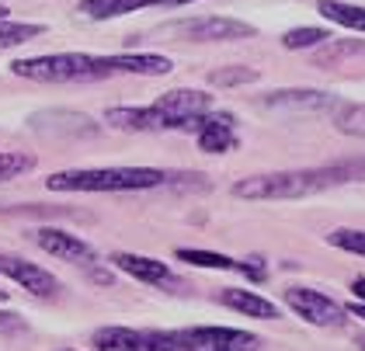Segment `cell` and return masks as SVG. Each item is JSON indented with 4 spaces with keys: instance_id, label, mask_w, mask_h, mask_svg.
Here are the masks:
<instances>
[{
    "instance_id": "8",
    "label": "cell",
    "mask_w": 365,
    "mask_h": 351,
    "mask_svg": "<svg viewBox=\"0 0 365 351\" xmlns=\"http://www.w3.org/2000/svg\"><path fill=\"white\" fill-rule=\"evenodd\" d=\"M237 118L230 111H205L192 122V133L198 136V150L205 153H230L237 150V133H233Z\"/></svg>"
},
{
    "instance_id": "36",
    "label": "cell",
    "mask_w": 365,
    "mask_h": 351,
    "mask_svg": "<svg viewBox=\"0 0 365 351\" xmlns=\"http://www.w3.org/2000/svg\"><path fill=\"white\" fill-rule=\"evenodd\" d=\"M4 299H7V296H4V292H0V302H4Z\"/></svg>"
},
{
    "instance_id": "15",
    "label": "cell",
    "mask_w": 365,
    "mask_h": 351,
    "mask_svg": "<svg viewBox=\"0 0 365 351\" xmlns=\"http://www.w3.org/2000/svg\"><path fill=\"white\" fill-rule=\"evenodd\" d=\"M223 306L244 313V317H254V320H279V306L272 299L257 296L251 289H223Z\"/></svg>"
},
{
    "instance_id": "37",
    "label": "cell",
    "mask_w": 365,
    "mask_h": 351,
    "mask_svg": "<svg viewBox=\"0 0 365 351\" xmlns=\"http://www.w3.org/2000/svg\"><path fill=\"white\" fill-rule=\"evenodd\" d=\"M63 351H73V348H63Z\"/></svg>"
},
{
    "instance_id": "18",
    "label": "cell",
    "mask_w": 365,
    "mask_h": 351,
    "mask_svg": "<svg viewBox=\"0 0 365 351\" xmlns=\"http://www.w3.org/2000/svg\"><path fill=\"white\" fill-rule=\"evenodd\" d=\"M317 14H324V18H327V21H334V25L365 31V7H359V4H344V0H320V4H317Z\"/></svg>"
},
{
    "instance_id": "19",
    "label": "cell",
    "mask_w": 365,
    "mask_h": 351,
    "mask_svg": "<svg viewBox=\"0 0 365 351\" xmlns=\"http://www.w3.org/2000/svg\"><path fill=\"white\" fill-rule=\"evenodd\" d=\"M344 59H365V42L362 39H351V42H341V39H334V42H324L320 49H317V56H313V63L317 66H341Z\"/></svg>"
},
{
    "instance_id": "10",
    "label": "cell",
    "mask_w": 365,
    "mask_h": 351,
    "mask_svg": "<svg viewBox=\"0 0 365 351\" xmlns=\"http://www.w3.org/2000/svg\"><path fill=\"white\" fill-rule=\"evenodd\" d=\"M0 275H7L11 282H18L25 292L31 296H56L59 292V278L53 271H46L42 265H35V261H25V258H0Z\"/></svg>"
},
{
    "instance_id": "23",
    "label": "cell",
    "mask_w": 365,
    "mask_h": 351,
    "mask_svg": "<svg viewBox=\"0 0 365 351\" xmlns=\"http://www.w3.org/2000/svg\"><path fill=\"white\" fill-rule=\"evenodd\" d=\"M46 31V25H21V21H0V49H11V46H21V42H31Z\"/></svg>"
},
{
    "instance_id": "35",
    "label": "cell",
    "mask_w": 365,
    "mask_h": 351,
    "mask_svg": "<svg viewBox=\"0 0 365 351\" xmlns=\"http://www.w3.org/2000/svg\"><path fill=\"white\" fill-rule=\"evenodd\" d=\"M359 345H362V351H365V337H362V341H359Z\"/></svg>"
},
{
    "instance_id": "30",
    "label": "cell",
    "mask_w": 365,
    "mask_h": 351,
    "mask_svg": "<svg viewBox=\"0 0 365 351\" xmlns=\"http://www.w3.org/2000/svg\"><path fill=\"white\" fill-rule=\"evenodd\" d=\"M25 320L18 317V313H0V330H21Z\"/></svg>"
},
{
    "instance_id": "7",
    "label": "cell",
    "mask_w": 365,
    "mask_h": 351,
    "mask_svg": "<svg viewBox=\"0 0 365 351\" xmlns=\"http://www.w3.org/2000/svg\"><path fill=\"white\" fill-rule=\"evenodd\" d=\"M153 108L160 111L170 122V129H192L198 115L212 111V94L205 91H192V87H178V91H168L153 101Z\"/></svg>"
},
{
    "instance_id": "32",
    "label": "cell",
    "mask_w": 365,
    "mask_h": 351,
    "mask_svg": "<svg viewBox=\"0 0 365 351\" xmlns=\"http://www.w3.org/2000/svg\"><path fill=\"white\" fill-rule=\"evenodd\" d=\"M344 313H351V317H359V320H365V302H344Z\"/></svg>"
},
{
    "instance_id": "11",
    "label": "cell",
    "mask_w": 365,
    "mask_h": 351,
    "mask_svg": "<svg viewBox=\"0 0 365 351\" xmlns=\"http://www.w3.org/2000/svg\"><path fill=\"white\" fill-rule=\"evenodd\" d=\"M264 108H275V111H337L341 101H337L334 94H327V91H303V87H296V91H272V94L264 98Z\"/></svg>"
},
{
    "instance_id": "22",
    "label": "cell",
    "mask_w": 365,
    "mask_h": 351,
    "mask_svg": "<svg viewBox=\"0 0 365 351\" xmlns=\"http://www.w3.org/2000/svg\"><path fill=\"white\" fill-rule=\"evenodd\" d=\"M334 129L351 139H365V105H341L334 115Z\"/></svg>"
},
{
    "instance_id": "28",
    "label": "cell",
    "mask_w": 365,
    "mask_h": 351,
    "mask_svg": "<svg viewBox=\"0 0 365 351\" xmlns=\"http://www.w3.org/2000/svg\"><path fill=\"white\" fill-rule=\"evenodd\" d=\"M341 185H351V181H365V157H355V161H341L334 163Z\"/></svg>"
},
{
    "instance_id": "14",
    "label": "cell",
    "mask_w": 365,
    "mask_h": 351,
    "mask_svg": "<svg viewBox=\"0 0 365 351\" xmlns=\"http://www.w3.org/2000/svg\"><path fill=\"white\" fill-rule=\"evenodd\" d=\"M112 265L118 271H125V275H133V278H140L146 285H168L170 278V268L168 261H157V258H146V254H129V250H118L112 254Z\"/></svg>"
},
{
    "instance_id": "12",
    "label": "cell",
    "mask_w": 365,
    "mask_h": 351,
    "mask_svg": "<svg viewBox=\"0 0 365 351\" xmlns=\"http://www.w3.org/2000/svg\"><path fill=\"white\" fill-rule=\"evenodd\" d=\"M105 70L112 73H140V77H168L174 70L168 56L157 53H122V56H105Z\"/></svg>"
},
{
    "instance_id": "31",
    "label": "cell",
    "mask_w": 365,
    "mask_h": 351,
    "mask_svg": "<svg viewBox=\"0 0 365 351\" xmlns=\"http://www.w3.org/2000/svg\"><path fill=\"white\" fill-rule=\"evenodd\" d=\"M351 296H355V302H365V278L362 275L351 278Z\"/></svg>"
},
{
    "instance_id": "5",
    "label": "cell",
    "mask_w": 365,
    "mask_h": 351,
    "mask_svg": "<svg viewBox=\"0 0 365 351\" xmlns=\"http://www.w3.org/2000/svg\"><path fill=\"white\" fill-rule=\"evenodd\" d=\"M282 299H285V306H289L299 320H307V324H313V327H337L344 320V302L324 296L320 289L292 285V289L282 292Z\"/></svg>"
},
{
    "instance_id": "34",
    "label": "cell",
    "mask_w": 365,
    "mask_h": 351,
    "mask_svg": "<svg viewBox=\"0 0 365 351\" xmlns=\"http://www.w3.org/2000/svg\"><path fill=\"white\" fill-rule=\"evenodd\" d=\"M4 18H7V7H4V4H0V21H4Z\"/></svg>"
},
{
    "instance_id": "25",
    "label": "cell",
    "mask_w": 365,
    "mask_h": 351,
    "mask_svg": "<svg viewBox=\"0 0 365 351\" xmlns=\"http://www.w3.org/2000/svg\"><path fill=\"white\" fill-rule=\"evenodd\" d=\"M327 243H331V247H337V250H348V254H359V258H365V230H351V226L331 230V233H327Z\"/></svg>"
},
{
    "instance_id": "2",
    "label": "cell",
    "mask_w": 365,
    "mask_h": 351,
    "mask_svg": "<svg viewBox=\"0 0 365 351\" xmlns=\"http://www.w3.org/2000/svg\"><path fill=\"white\" fill-rule=\"evenodd\" d=\"M170 174L160 167H87L56 171L46 178L49 191H146L164 185Z\"/></svg>"
},
{
    "instance_id": "6",
    "label": "cell",
    "mask_w": 365,
    "mask_h": 351,
    "mask_svg": "<svg viewBox=\"0 0 365 351\" xmlns=\"http://www.w3.org/2000/svg\"><path fill=\"white\" fill-rule=\"evenodd\" d=\"M170 31H178V35H185L192 42H240V39H254V25L237 21V18H220V14L174 21Z\"/></svg>"
},
{
    "instance_id": "29",
    "label": "cell",
    "mask_w": 365,
    "mask_h": 351,
    "mask_svg": "<svg viewBox=\"0 0 365 351\" xmlns=\"http://www.w3.org/2000/svg\"><path fill=\"white\" fill-rule=\"evenodd\" d=\"M237 271H240V275H247L251 282H264V278H268L264 258H244V261H237Z\"/></svg>"
},
{
    "instance_id": "20",
    "label": "cell",
    "mask_w": 365,
    "mask_h": 351,
    "mask_svg": "<svg viewBox=\"0 0 365 351\" xmlns=\"http://www.w3.org/2000/svg\"><path fill=\"white\" fill-rule=\"evenodd\" d=\"M174 258H178V261H185V265L209 268V271H233L237 268V261H233V258L216 254V250H195V247H178V250H174Z\"/></svg>"
},
{
    "instance_id": "1",
    "label": "cell",
    "mask_w": 365,
    "mask_h": 351,
    "mask_svg": "<svg viewBox=\"0 0 365 351\" xmlns=\"http://www.w3.org/2000/svg\"><path fill=\"white\" fill-rule=\"evenodd\" d=\"M337 167H309V171H275V174H254V178H240L233 185L237 198L247 202H296V198H309L327 188H337Z\"/></svg>"
},
{
    "instance_id": "27",
    "label": "cell",
    "mask_w": 365,
    "mask_h": 351,
    "mask_svg": "<svg viewBox=\"0 0 365 351\" xmlns=\"http://www.w3.org/2000/svg\"><path fill=\"white\" fill-rule=\"evenodd\" d=\"M140 351H181V348H178V337L168 334V330H143Z\"/></svg>"
},
{
    "instance_id": "4",
    "label": "cell",
    "mask_w": 365,
    "mask_h": 351,
    "mask_svg": "<svg viewBox=\"0 0 365 351\" xmlns=\"http://www.w3.org/2000/svg\"><path fill=\"white\" fill-rule=\"evenodd\" d=\"M181 351H257L261 341L251 330L237 327H185L174 330Z\"/></svg>"
},
{
    "instance_id": "16",
    "label": "cell",
    "mask_w": 365,
    "mask_h": 351,
    "mask_svg": "<svg viewBox=\"0 0 365 351\" xmlns=\"http://www.w3.org/2000/svg\"><path fill=\"white\" fill-rule=\"evenodd\" d=\"M160 0H81V14L94 18V21H108V18H122V14H133L143 7H153Z\"/></svg>"
},
{
    "instance_id": "33",
    "label": "cell",
    "mask_w": 365,
    "mask_h": 351,
    "mask_svg": "<svg viewBox=\"0 0 365 351\" xmlns=\"http://www.w3.org/2000/svg\"><path fill=\"white\" fill-rule=\"evenodd\" d=\"M91 278H94V282H105V285L112 282V275H108V271H91Z\"/></svg>"
},
{
    "instance_id": "9",
    "label": "cell",
    "mask_w": 365,
    "mask_h": 351,
    "mask_svg": "<svg viewBox=\"0 0 365 351\" xmlns=\"http://www.w3.org/2000/svg\"><path fill=\"white\" fill-rule=\"evenodd\" d=\"M35 243H38L46 254H53L59 261H70V265H94V261H98V250H94L91 243L81 240V237H73V233H66V230H56V226L35 230Z\"/></svg>"
},
{
    "instance_id": "13",
    "label": "cell",
    "mask_w": 365,
    "mask_h": 351,
    "mask_svg": "<svg viewBox=\"0 0 365 351\" xmlns=\"http://www.w3.org/2000/svg\"><path fill=\"white\" fill-rule=\"evenodd\" d=\"M105 122L112 129H122V133H164V129H170V122L153 105H146V108H108Z\"/></svg>"
},
{
    "instance_id": "3",
    "label": "cell",
    "mask_w": 365,
    "mask_h": 351,
    "mask_svg": "<svg viewBox=\"0 0 365 351\" xmlns=\"http://www.w3.org/2000/svg\"><path fill=\"white\" fill-rule=\"evenodd\" d=\"M11 73L35 83H81V81H105L108 77L105 56H91V53H53V56L14 59Z\"/></svg>"
},
{
    "instance_id": "17",
    "label": "cell",
    "mask_w": 365,
    "mask_h": 351,
    "mask_svg": "<svg viewBox=\"0 0 365 351\" xmlns=\"http://www.w3.org/2000/svg\"><path fill=\"white\" fill-rule=\"evenodd\" d=\"M140 334L133 327H98L91 345L94 351H140Z\"/></svg>"
},
{
    "instance_id": "26",
    "label": "cell",
    "mask_w": 365,
    "mask_h": 351,
    "mask_svg": "<svg viewBox=\"0 0 365 351\" xmlns=\"http://www.w3.org/2000/svg\"><path fill=\"white\" fill-rule=\"evenodd\" d=\"M31 167H35V157H29V153H0V181L18 178Z\"/></svg>"
},
{
    "instance_id": "24",
    "label": "cell",
    "mask_w": 365,
    "mask_h": 351,
    "mask_svg": "<svg viewBox=\"0 0 365 351\" xmlns=\"http://www.w3.org/2000/svg\"><path fill=\"white\" fill-rule=\"evenodd\" d=\"M261 77L254 66H223V70H212L209 83L212 87H240V83H254Z\"/></svg>"
},
{
    "instance_id": "21",
    "label": "cell",
    "mask_w": 365,
    "mask_h": 351,
    "mask_svg": "<svg viewBox=\"0 0 365 351\" xmlns=\"http://www.w3.org/2000/svg\"><path fill=\"white\" fill-rule=\"evenodd\" d=\"M334 35L327 31V28H292V31H285L282 35V46L289 49V53H296V49H317V46H324V42H331Z\"/></svg>"
}]
</instances>
